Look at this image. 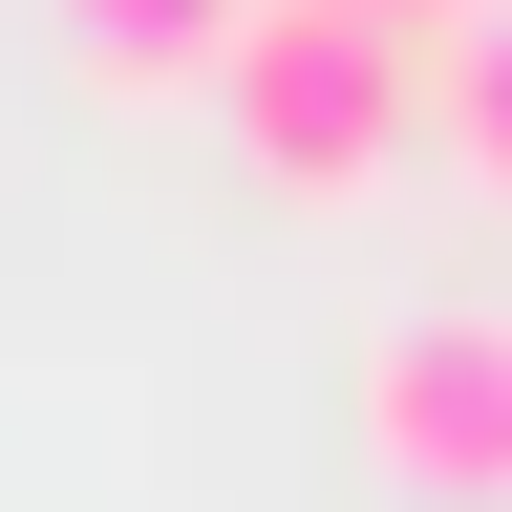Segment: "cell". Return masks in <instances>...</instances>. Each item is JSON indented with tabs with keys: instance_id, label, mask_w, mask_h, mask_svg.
Returning a JSON list of instances; mask_svg holds the SVG:
<instances>
[{
	"instance_id": "cell-1",
	"label": "cell",
	"mask_w": 512,
	"mask_h": 512,
	"mask_svg": "<svg viewBox=\"0 0 512 512\" xmlns=\"http://www.w3.org/2000/svg\"><path fill=\"white\" fill-rule=\"evenodd\" d=\"M214 107L256 128V171H278V192H384V171H406V128H427V43H384L363 0H235Z\"/></svg>"
},
{
	"instance_id": "cell-3",
	"label": "cell",
	"mask_w": 512,
	"mask_h": 512,
	"mask_svg": "<svg viewBox=\"0 0 512 512\" xmlns=\"http://www.w3.org/2000/svg\"><path fill=\"white\" fill-rule=\"evenodd\" d=\"M64 43H86V86H214L235 0H64Z\"/></svg>"
},
{
	"instance_id": "cell-2",
	"label": "cell",
	"mask_w": 512,
	"mask_h": 512,
	"mask_svg": "<svg viewBox=\"0 0 512 512\" xmlns=\"http://www.w3.org/2000/svg\"><path fill=\"white\" fill-rule=\"evenodd\" d=\"M363 448L406 491H512V299H427L363 342Z\"/></svg>"
},
{
	"instance_id": "cell-5",
	"label": "cell",
	"mask_w": 512,
	"mask_h": 512,
	"mask_svg": "<svg viewBox=\"0 0 512 512\" xmlns=\"http://www.w3.org/2000/svg\"><path fill=\"white\" fill-rule=\"evenodd\" d=\"M363 22H384V43H448V22H470V0H363Z\"/></svg>"
},
{
	"instance_id": "cell-4",
	"label": "cell",
	"mask_w": 512,
	"mask_h": 512,
	"mask_svg": "<svg viewBox=\"0 0 512 512\" xmlns=\"http://www.w3.org/2000/svg\"><path fill=\"white\" fill-rule=\"evenodd\" d=\"M427 128H448V171L512 192V0H470V22L427 43Z\"/></svg>"
}]
</instances>
